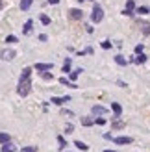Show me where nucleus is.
<instances>
[{
    "mask_svg": "<svg viewBox=\"0 0 150 152\" xmlns=\"http://www.w3.org/2000/svg\"><path fill=\"white\" fill-rule=\"evenodd\" d=\"M30 89H32V82H30V80L19 82V95H20V96H26V95L30 93Z\"/></svg>",
    "mask_w": 150,
    "mask_h": 152,
    "instance_id": "f257e3e1",
    "label": "nucleus"
},
{
    "mask_svg": "<svg viewBox=\"0 0 150 152\" xmlns=\"http://www.w3.org/2000/svg\"><path fill=\"white\" fill-rule=\"evenodd\" d=\"M104 19V11H102V7L98 6V4H95V7H93V15H91V20L93 22H100Z\"/></svg>",
    "mask_w": 150,
    "mask_h": 152,
    "instance_id": "f03ea898",
    "label": "nucleus"
},
{
    "mask_svg": "<svg viewBox=\"0 0 150 152\" xmlns=\"http://www.w3.org/2000/svg\"><path fill=\"white\" fill-rule=\"evenodd\" d=\"M52 104H56V106H63L65 102H71V96L69 95H65V96H52Z\"/></svg>",
    "mask_w": 150,
    "mask_h": 152,
    "instance_id": "7ed1b4c3",
    "label": "nucleus"
},
{
    "mask_svg": "<svg viewBox=\"0 0 150 152\" xmlns=\"http://www.w3.org/2000/svg\"><path fill=\"white\" fill-rule=\"evenodd\" d=\"M52 65L50 63H35V71L37 72H44V71H50Z\"/></svg>",
    "mask_w": 150,
    "mask_h": 152,
    "instance_id": "20e7f679",
    "label": "nucleus"
},
{
    "mask_svg": "<svg viewBox=\"0 0 150 152\" xmlns=\"http://www.w3.org/2000/svg\"><path fill=\"white\" fill-rule=\"evenodd\" d=\"M117 145H130L132 143V137H124V135H121V137H115L113 139Z\"/></svg>",
    "mask_w": 150,
    "mask_h": 152,
    "instance_id": "39448f33",
    "label": "nucleus"
},
{
    "mask_svg": "<svg viewBox=\"0 0 150 152\" xmlns=\"http://www.w3.org/2000/svg\"><path fill=\"white\" fill-rule=\"evenodd\" d=\"M93 115H104V113H106L108 110L106 108H104V106H93Z\"/></svg>",
    "mask_w": 150,
    "mask_h": 152,
    "instance_id": "423d86ee",
    "label": "nucleus"
},
{
    "mask_svg": "<svg viewBox=\"0 0 150 152\" xmlns=\"http://www.w3.org/2000/svg\"><path fill=\"white\" fill-rule=\"evenodd\" d=\"M111 110H113L115 117H121V113H122V108H121V104H117V102H111Z\"/></svg>",
    "mask_w": 150,
    "mask_h": 152,
    "instance_id": "0eeeda50",
    "label": "nucleus"
},
{
    "mask_svg": "<svg viewBox=\"0 0 150 152\" xmlns=\"http://www.w3.org/2000/svg\"><path fill=\"white\" fill-rule=\"evenodd\" d=\"M71 17H72V19H76V20H80L82 17H84V13H82V10H78V7H74V10L71 11Z\"/></svg>",
    "mask_w": 150,
    "mask_h": 152,
    "instance_id": "6e6552de",
    "label": "nucleus"
},
{
    "mask_svg": "<svg viewBox=\"0 0 150 152\" xmlns=\"http://www.w3.org/2000/svg\"><path fill=\"white\" fill-rule=\"evenodd\" d=\"M59 83H61V86H67V87H74V89L78 87L76 83H74V82H69V80L65 78V76H63V78H59Z\"/></svg>",
    "mask_w": 150,
    "mask_h": 152,
    "instance_id": "1a4fd4ad",
    "label": "nucleus"
},
{
    "mask_svg": "<svg viewBox=\"0 0 150 152\" xmlns=\"http://www.w3.org/2000/svg\"><path fill=\"white\" fill-rule=\"evenodd\" d=\"M0 56H2L4 59H13V58H15V50H4Z\"/></svg>",
    "mask_w": 150,
    "mask_h": 152,
    "instance_id": "9d476101",
    "label": "nucleus"
},
{
    "mask_svg": "<svg viewBox=\"0 0 150 152\" xmlns=\"http://www.w3.org/2000/svg\"><path fill=\"white\" fill-rule=\"evenodd\" d=\"M30 74H32V69H30V67H26V69L22 71V74H20V82H22V80H30Z\"/></svg>",
    "mask_w": 150,
    "mask_h": 152,
    "instance_id": "9b49d317",
    "label": "nucleus"
},
{
    "mask_svg": "<svg viewBox=\"0 0 150 152\" xmlns=\"http://www.w3.org/2000/svg\"><path fill=\"white\" fill-rule=\"evenodd\" d=\"M2 152H15V147L11 145V141H9V143H4V145H2Z\"/></svg>",
    "mask_w": 150,
    "mask_h": 152,
    "instance_id": "f8f14e48",
    "label": "nucleus"
},
{
    "mask_svg": "<svg viewBox=\"0 0 150 152\" xmlns=\"http://www.w3.org/2000/svg\"><path fill=\"white\" fill-rule=\"evenodd\" d=\"M32 2H33V0H22V2H20V10H22V11L30 10V6H32Z\"/></svg>",
    "mask_w": 150,
    "mask_h": 152,
    "instance_id": "ddd939ff",
    "label": "nucleus"
},
{
    "mask_svg": "<svg viewBox=\"0 0 150 152\" xmlns=\"http://www.w3.org/2000/svg\"><path fill=\"white\" fill-rule=\"evenodd\" d=\"M9 141H11L9 134H6V132H2V134H0V143H2V145H4V143H9Z\"/></svg>",
    "mask_w": 150,
    "mask_h": 152,
    "instance_id": "4468645a",
    "label": "nucleus"
},
{
    "mask_svg": "<svg viewBox=\"0 0 150 152\" xmlns=\"http://www.w3.org/2000/svg\"><path fill=\"white\" fill-rule=\"evenodd\" d=\"M82 72H84V69H82V67H80V69H76V71H72V72H71V80L74 82V80H76L78 76L82 74Z\"/></svg>",
    "mask_w": 150,
    "mask_h": 152,
    "instance_id": "2eb2a0df",
    "label": "nucleus"
},
{
    "mask_svg": "<svg viewBox=\"0 0 150 152\" xmlns=\"http://www.w3.org/2000/svg\"><path fill=\"white\" fill-rule=\"evenodd\" d=\"M139 15H148L150 13V7H145V6H141V7H137V10H135Z\"/></svg>",
    "mask_w": 150,
    "mask_h": 152,
    "instance_id": "dca6fc26",
    "label": "nucleus"
},
{
    "mask_svg": "<svg viewBox=\"0 0 150 152\" xmlns=\"http://www.w3.org/2000/svg\"><path fill=\"white\" fill-rule=\"evenodd\" d=\"M63 72H71V58L65 59V63H63Z\"/></svg>",
    "mask_w": 150,
    "mask_h": 152,
    "instance_id": "f3484780",
    "label": "nucleus"
},
{
    "mask_svg": "<svg viewBox=\"0 0 150 152\" xmlns=\"http://www.w3.org/2000/svg\"><path fill=\"white\" fill-rule=\"evenodd\" d=\"M74 145H76V148H80V150H89V147L85 143H82V141H74Z\"/></svg>",
    "mask_w": 150,
    "mask_h": 152,
    "instance_id": "a211bd4d",
    "label": "nucleus"
},
{
    "mask_svg": "<svg viewBox=\"0 0 150 152\" xmlns=\"http://www.w3.org/2000/svg\"><path fill=\"white\" fill-rule=\"evenodd\" d=\"M32 26H33V22H32V20H26V24H24V34H30V32H32Z\"/></svg>",
    "mask_w": 150,
    "mask_h": 152,
    "instance_id": "6ab92c4d",
    "label": "nucleus"
},
{
    "mask_svg": "<svg viewBox=\"0 0 150 152\" xmlns=\"http://www.w3.org/2000/svg\"><path fill=\"white\" fill-rule=\"evenodd\" d=\"M58 143H59V148H65L67 147V141H65L63 135H58Z\"/></svg>",
    "mask_w": 150,
    "mask_h": 152,
    "instance_id": "aec40b11",
    "label": "nucleus"
},
{
    "mask_svg": "<svg viewBox=\"0 0 150 152\" xmlns=\"http://www.w3.org/2000/svg\"><path fill=\"white\" fill-rule=\"evenodd\" d=\"M133 61H135V63H145L146 61V56L145 54H137V58L133 59Z\"/></svg>",
    "mask_w": 150,
    "mask_h": 152,
    "instance_id": "412c9836",
    "label": "nucleus"
},
{
    "mask_svg": "<svg viewBox=\"0 0 150 152\" xmlns=\"http://www.w3.org/2000/svg\"><path fill=\"white\" fill-rule=\"evenodd\" d=\"M111 126H113V128H117V130H121V128H124V123H122V121H113V124H111Z\"/></svg>",
    "mask_w": 150,
    "mask_h": 152,
    "instance_id": "4be33fe9",
    "label": "nucleus"
},
{
    "mask_svg": "<svg viewBox=\"0 0 150 152\" xmlns=\"http://www.w3.org/2000/svg\"><path fill=\"white\" fill-rule=\"evenodd\" d=\"M115 61H117V65H122V67H124L126 63H128V61H126V59H124L122 56H115Z\"/></svg>",
    "mask_w": 150,
    "mask_h": 152,
    "instance_id": "5701e85b",
    "label": "nucleus"
},
{
    "mask_svg": "<svg viewBox=\"0 0 150 152\" xmlns=\"http://www.w3.org/2000/svg\"><path fill=\"white\" fill-rule=\"evenodd\" d=\"M95 123V119H89V117H85V119H82V124L84 126H91Z\"/></svg>",
    "mask_w": 150,
    "mask_h": 152,
    "instance_id": "b1692460",
    "label": "nucleus"
},
{
    "mask_svg": "<svg viewBox=\"0 0 150 152\" xmlns=\"http://www.w3.org/2000/svg\"><path fill=\"white\" fill-rule=\"evenodd\" d=\"M41 76H43V80H47V82H50L52 78H54V76H52L50 72H47V71H44V72H41Z\"/></svg>",
    "mask_w": 150,
    "mask_h": 152,
    "instance_id": "393cba45",
    "label": "nucleus"
},
{
    "mask_svg": "<svg viewBox=\"0 0 150 152\" xmlns=\"http://www.w3.org/2000/svg\"><path fill=\"white\" fill-rule=\"evenodd\" d=\"M41 22H43L44 26H48V24H50V17H47V15H41Z\"/></svg>",
    "mask_w": 150,
    "mask_h": 152,
    "instance_id": "a878e982",
    "label": "nucleus"
},
{
    "mask_svg": "<svg viewBox=\"0 0 150 152\" xmlns=\"http://www.w3.org/2000/svg\"><path fill=\"white\" fill-rule=\"evenodd\" d=\"M126 10H135V4H133V0H128V2H126Z\"/></svg>",
    "mask_w": 150,
    "mask_h": 152,
    "instance_id": "bb28decb",
    "label": "nucleus"
},
{
    "mask_svg": "<svg viewBox=\"0 0 150 152\" xmlns=\"http://www.w3.org/2000/svg\"><path fill=\"white\" fill-rule=\"evenodd\" d=\"M6 43H17V37H15V35H7L6 37Z\"/></svg>",
    "mask_w": 150,
    "mask_h": 152,
    "instance_id": "cd10ccee",
    "label": "nucleus"
},
{
    "mask_svg": "<svg viewBox=\"0 0 150 152\" xmlns=\"http://www.w3.org/2000/svg\"><path fill=\"white\" fill-rule=\"evenodd\" d=\"M22 152H37L35 147H22Z\"/></svg>",
    "mask_w": 150,
    "mask_h": 152,
    "instance_id": "c85d7f7f",
    "label": "nucleus"
},
{
    "mask_svg": "<svg viewBox=\"0 0 150 152\" xmlns=\"http://www.w3.org/2000/svg\"><path fill=\"white\" fill-rule=\"evenodd\" d=\"M102 48H104V50L111 48V43H109V41H102Z\"/></svg>",
    "mask_w": 150,
    "mask_h": 152,
    "instance_id": "c756f323",
    "label": "nucleus"
},
{
    "mask_svg": "<svg viewBox=\"0 0 150 152\" xmlns=\"http://www.w3.org/2000/svg\"><path fill=\"white\" fill-rule=\"evenodd\" d=\"M72 130H74V126H72L71 123H69V124L65 126V132H67V134H72Z\"/></svg>",
    "mask_w": 150,
    "mask_h": 152,
    "instance_id": "7c9ffc66",
    "label": "nucleus"
},
{
    "mask_svg": "<svg viewBox=\"0 0 150 152\" xmlns=\"http://www.w3.org/2000/svg\"><path fill=\"white\" fill-rule=\"evenodd\" d=\"M143 45H137V47H135V54H143Z\"/></svg>",
    "mask_w": 150,
    "mask_h": 152,
    "instance_id": "2f4dec72",
    "label": "nucleus"
},
{
    "mask_svg": "<svg viewBox=\"0 0 150 152\" xmlns=\"http://www.w3.org/2000/svg\"><path fill=\"white\" fill-rule=\"evenodd\" d=\"M95 123L102 126V124H106V119H102V117H98V119H95Z\"/></svg>",
    "mask_w": 150,
    "mask_h": 152,
    "instance_id": "473e14b6",
    "label": "nucleus"
},
{
    "mask_svg": "<svg viewBox=\"0 0 150 152\" xmlns=\"http://www.w3.org/2000/svg\"><path fill=\"white\" fill-rule=\"evenodd\" d=\"M61 113H63V115H67V117H72V115H74V113H72L71 110H63Z\"/></svg>",
    "mask_w": 150,
    "mask_h": 152,
    "instance_id": "72a5a7b5",
    "label": "nucleus"
},
{
    "mask_svg": "<svg viewBox=\"0 0 150 152\" xmlns=\"http://www.w3.org/2000/svg\"><path fill=\"white\" fill-rule=\"evenodd\" d=\"M143 34H145V35H150V26H148V24H145V28H143Z\"/></svg>",
    "mask_w": 150,
    "mask_h": 152,
    "instance_id": "f704fd0d",
    "label": "nucleus"
},
{
    "mask_svg": "<svg viewBox=\"0 0 150 152\" xmlns=\"http://www.w3.org/2000/svg\"><path fill=\"white\" fill-rule=\"evenodd\" d=\"M47 39H48V37L44 35V34H41V35H39V41H47Z\"/></svg>",
    "mask_w": 150,
    "mask_h": 152,
    "instance_id": "c9c22d12",
    "label": "nucleus"
},
{
    "mask_svg": "<svg viewBox=\"0 0 150 152\" xmlns=\"http://www.w3.org/2000/svg\"><path fill=\"white\" fill-rule=\"evenodd\" d=\"M48 4H59V0H48Z\"/></svg>",
    "mask_w": 150,
    "mask_h": 152,
    "instance_id": "e433bc0d",
    "label": "nucleus"
},
{
    "mask_svg": "<svg viewBox=\"0 0 150 152\" xmlns=\"http://www.w3.org/2000/svg\"><path fill=\"white\" fill-rule=\"evenodd\" d=\"M104 152H117V150H104Z\"/></svg>",
    "mask_w": 150,
    "mask_h": 152,
    "instance_id": "4c0bfd02",
    "label": "nucleus"
},
{
    "mask_svg": "<svg viewBox=\"0 0 150 152\" xmlns=\"http://www.w3.org/2000/svg\"><path fill=\"white\" fill-rule=\"evenodd\" d=\"M80 2H82V0H80ZM89 2H93V0H89Z\"/></svg>",
    "mask_w": 150,
    "mask_h": 152,
    "instance_id": "58836bf2",
    "label": "nucleus"
},
{
    "mask_svg": "<svg viewBox=\"0 0 150 152\" xmlns=\"http://www.w3.org/2000/svg\"><path fill=\"white\" fill-rule=\"evenodd\" d=\"M0 7H2V2H0Z\"/></svg>",
    "mask_w": 150,
    "mask_h": 152,
    "instance_id": "ea45409f",
    "label": "nucleus"
}]
</instances>
